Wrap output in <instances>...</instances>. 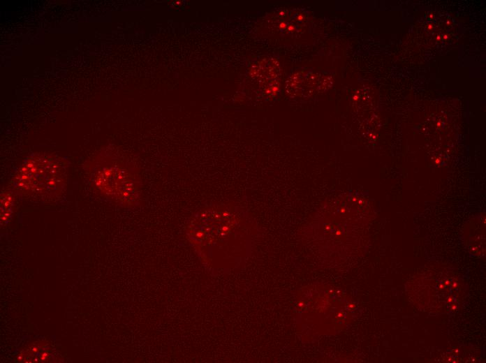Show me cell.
<instances>
[{"mask_svg":"<svg viewBox=\"0 0 486 363\" xmlns=\"http://www.w3.org/2000/svg\"><path fill=\"white\" fill-rule=\"evenodd\" d=\"M67 176L63 158L52 154H34L24 161L15 175L13 187L24 195L54 198L66 188Z\"/></svg>","mask_w":486,"mask_h":363,"instance_id":"obj_2","label":"cell"},{"mask_svg":"<svg viewBox=\"0 0 486 363\" xmlns=\"http://www.w3.org/2000/svg\"><path fill=\"white\" fill-rule=\"evenodd\" d=\"M14 197L11 192L4 191L1 194V220L5 223L11 216L14 206Z\"/></svg>","mask_w":486,"mask_h":363,"instance_id":"obj_3","label":"cell"},{"mask_svg":"<svg viewBox=\"0 0 486 363\" xmlns=\"http://www.w3.org/2000/svg\"><path fill=\"white\" fill-rule=\"evenodd\" d=\"M95 191L122 206L139 203L142 195L140 171L130 161L115 156H100L87 170Z\"/></svg>","mask_w":486,"mask_h":363,"instance_id":"obj_1","label":"cell"}]
</instances>
